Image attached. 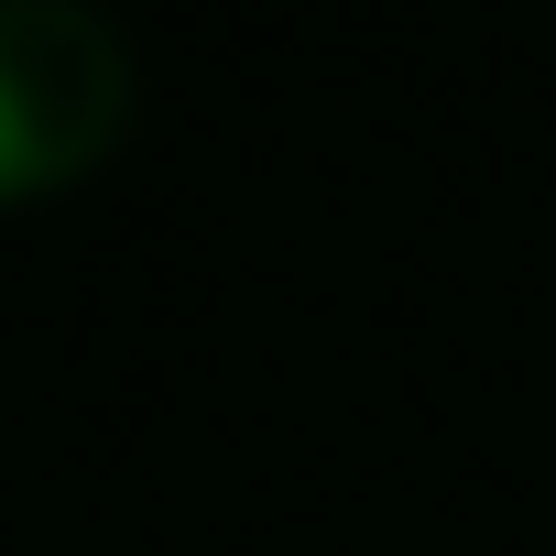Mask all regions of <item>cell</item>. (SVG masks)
<instances>
[{
	"mask_svg": "<svg viewBox=\"0 0 556 556\" xmlns=\"http://www.w3.org/2000/svg\"><path fill=\"white\" fill-rule=\"evenodd\" d=\"M131 121V34L99 0H0V197H45Z\"/></svg>",
	"mask_w": 556,
	"mask_h": 556,
	"instance_id": "6da1fadb",
	"label": "cell"
}]
</instances>
